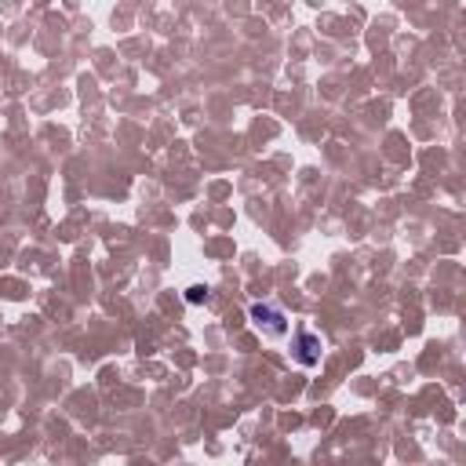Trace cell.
Masks as SVG:
<instances>
[{
    "mask_svg": "<svg viewBox=\"0 0 466 466\" xmlns=\"http://www.w3.org/2000/svg\"><path fill=\"white\" fill-rule=\"evenodd\" d=\"M186 302H189V306H200V302H208V288H204V284H193V288H186Z\"/></svg>",
    "mask_w": 466,
    "mask_h": 466,
    "instance_id": "3957f363",
    "label": "cell"
},
{
    "mask_svg": "<svg viewBox=\"0 0 466 466\" xmlns=\"http://www.w3.org/2000/svg\"><path fill=\"white\" fill-rule=\"evenodd\" d=\"M320 353H324L320 335L309 331V328H299L295 339H291V360H295L299 368H317V364H320Z\"/></svg>",
    "mask_w": 466,
    "mask_h": 466,
    "instance_id": "7a4b0ae2",
    "label": "cell"
},
{
    "mask_svg": "<svg viewBox=\"0 0 466 466\" xmlns=\"http://www.w3.org/2000/svg\"><path fill=\"white\" fill-rule=\"evenodd\" d=\"M248 317H251V324L266 339H284L288 335V313L280 306H273V302H251L248 306Z\"/></svg>",
    "mask_w": 466,
    "mask_h": 466,
    "instance_id": "6da1fadb",
    "label": "cell"
}]
</instances>
